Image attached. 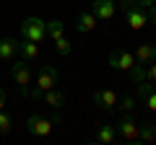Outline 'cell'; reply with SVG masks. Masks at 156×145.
<instances>
[{
    "instance_id": "obj_1",
    "label": "cell",
    "mask_w": 156,
    "mask_h": 145,
    "mask_svg": "<svg viewBox=\"0 0 156 145\" xmlns=\"http://www.w3.org/2000/svg\"><path fill=\"white\" fill-rule=\"evenodd\" d=\"M120 8L125 13V21L133 31H140V29L148 26V8L138 5L135 0H120Z\"/></svg>"
},
{
    "instance_id": "obj_2",
    "label": "cell",
    "mask_w": 156,
    "mask_h": 145,
    "mask_svg": "<svg viewBox=\"0 0 156 145\" xmlns=\"http://www.w3.org/2000/svg\"><path fill=\"white\" fill-rule=\"evenodd\" d=\"M21 36L29 42H37V44H42V42L47 39V21H42L39 16H29L21 21Z\"/></svg>"
},
{
    "instance_id": "obj_3",
    "label": "cell",
    "mask_w": 156,
    "mask_h": 145,
    "mask_svg": "<svg viewBox=\"0 0 156 145\" xmlns=\"http://www.w3.org/2000/svg\"><path fill=\"white\" fill-rule=\"evenodd\" d=\"M11 75L13 80L18 83V91H21V96H31V67H29L26 60H13L11 65Z\"/></svg>"
},
{
    "instance_id": "obj_4",
    "label": "cell",
    "mask_w": 156,
    "mask_h": 145,
    "mask_svg": "<svg viewBox=\"0 0 156 145\" xmlns=\"http://www.w3.org/2000/svg\"><path fill=\"white\" fill-rule=\"evenodd\" d=\"M26 130H29V135H34V137H50V132H52V119L42 117V114H29Z\"/></svg>"
},
{
    "instance_id": "obj_5",
    "label": "cell",
    "mask_w": 156,
    "mask_h": 145,
    "mask_svg": "<svg viewBox=\"0 0 156 145\" xmlns=\"http://www.w3.org/2000/svg\"><path fill=\"white\" fill-rule=\"evenodd\" d=\"M115 130H117V135H120L125 143H130V145H138V143H140V137H138V124L133 122L130 114H125V117L115 124Z\"/></svg>"
},
{
    "instance_id": "obj_6",
    "label": "cell",
    "mask_w": 156,
    "mask_h": 145,
    "mask_svg": "<svg viewBox=\"0 0 156 145\" xmlns=\"http://www.w3.org/2000/svg\"><path fill=\"white\" fill-rule=\"evenodd\" d=\"M57 78H60V72H57V67H52V65H44L42 70L37 72V88H34V91H39V93H44V91L55 88V86H57Z\"/></svg>"
},
{
    "instance_id": "obj_7",
    "label": "cell",
    "mask_w": 156,
    "mask_h": 145,
    "mask_svg": "<svg viewBox=\"0 0 156 145\" xmlns=\"http://www.w3.org/2000/svg\"><path fill=\"white\" fill-rule=\"evenodd\" d=\"M135 55H130L128 49H112L109 52V67L112 70H133Z\"/></svg>"
},
{
    "instance_id": "obj_8",
    "label": "cell",
    "mask_w": 156,
    "mask_h": 145,
    "mask_svg": "<svg viewBox=\"0 0 156 145\" xmlns=\"http://www.w3.org/2000/svg\"><path fill=\"white\" fill-rule=\"evenodd\" d=\"M117 99H120V96L112 88H96L94 91V104L99 106V109H109V112L117 109Z\"/></svg>"
},
{
    "instance_id": "obj_9",
    "label": "cell",
    "mask_w": 156,
    "mask_h": 145,
    "mask_svg": "<svg viewBox=\"0 0 156 145\" xmlns=\"http://www.w3.org/2000/svg\"><path fill=\"white\" fill-rule=\"evenodd\" d=\"M117 11V3L115 0H94L91 3V13H94L99 21H109Z\"/></svg>"
},
{
    "instance_id": "obj_10",
    "label": "cell",
    "mask_w": 156,
    "mask_h": 145,
    "mask_svg": "<svg viewBox=\"0 0 156 145\" xmlns=\"http://www.w3.org/2000/svg\"><path fill=\"white\" fill-rule=\"evenodd\" d=\"M18 47H21L18 39H13V36H3V39H0V60H3V62H13L18 57Z\"/></svg>"
},
{
    "instance_id": "obj_11",
    "label": "cell",
    "mask_w": 156,
    "mask_h": 145,
    "mask_svg": "<svg viewBox=\"0 0 156 145\" xmlns=\"http://www.w3.org/2000/svg\"><path fill=\"white\" fill-rule=\"evenodd\" d=\"M96 21H99V18H96L91 11H81V13L76 16V31H78V34L94 31V29H96Z\"/></svg>"
},
{
    "instance_id": "obj_12",
    "label": "cell",
    "mask_w": 156,
    "mask_h": 145,
    "mask_svg": "<svg viewBox=\"0 0 156 145\" xmlns=\"http://www.w3.org/2000/svg\"><path fill=\"white\" fill-rule=\"evenodd\" d=\"M115 137H117V130H115V124H99V127L94 130V135H91V143L109 145Z\"/></svg>"
},
{
    "instance_id": "obj_13",
    "label": "cell",
    "mask_w": 156,
    "mask_h": 145,
    "mask_svg": "<svg viewBox=\"0 0 156 145\" xmlns=\"http://www.w3.org/2000/svg\"><path fill=\"white\" fill-rule=\"evenodd\" d=\"M138 86V96L143 99V104L148 106L151 112H156V86H151V80L146 83V80H140V83H135Z\"/></svg>"
},
{
    "instance_id": "obj_14",
    "label": "cell",
    "mask_w": 156,
    "mask_h": 145,
    "mask_svg": "<svg viewBox=\"0 0 156 145\" xmlns=\"http://www.w3.org/2000/svg\"><path fill=\"white\" fill-rule=\"evenodd\" d=\"M42 99H44V104L50 106L52 112H60L62 106H65V93H62V91H57V88H50V91H44V93H42Z\"/></svg>"
},
{
    "instance_id": "obj_15",
    "label": "cell",
    "mask_w": 156,
    "mask_h": 145,
    "mask_svg": "<svg viewBox=\"0 0 156 145\" xmlns=\"http://www.w3.org/2000/svg\"><path fill=\"white\" fill-rule=\"evenodd\" d=\"M156 60V47L154 44H140L138 49H135V62L138 65H148V62H154Z\"/></svg>"
},
{
    "instance_id": "obj_16",
    "label": "cell",
    "mask_w": 156,
    "mask_h": 145,
    "mask_svg": "<svg viewBox=\"0 0 156 145\" xmlns=\"http://www.w3.org/2000/svg\"><path fill=\"white\" fill-rule=\"evenodd\" d=\"M18 55H21L26 62L39 60V44H37V42H29V39H23V42H21V47H18Z\"/></svg>"
},
{
    "instance_id": "obj_17",
    "label": "cell",
    "mask_w": 156,
    "mask_h": 145,
    "mask_svg": "<svg viewBox=\"0 0 156 145\" xmlns=\"http://www.w3.org/2000/svg\"><path fill=\"white\" fill-rule=\"evenodd\" d=\"M138 137H140V143H156V124L154 122L138 124Z\"/></svg>"
},
{
    "instance_id": "obj_18",
    "label": "cell",
    "mask_w": 156,
    "mask_h": 145,
    "mask_svg": "<svg viewBox=\"0 0 156 145\" xmlns=\"http://www.w3.org/2000/svg\"><path fill=\"white\" fill-rule=\"evenodd\" d=\"M62 31H65V23H62L60 18H55V21H47V36H50L52 42H55V39H60V36H62Z\"/></svg>"
},
{
    "instance_id": "obj_19",
    "label": "cell",
    "mask_w": 156,
    "mask_h": 145,
    "mask_svg": "<svg viewBox=\"0 0 156 145\" xmlns=\"http://www.w3.org/2000/svg\"><path fill=\"white\" fill-rule=\"evenodd\" d=\"M117 109H120L122 114H133L135 99H133V96H122V99H117Z\"/></svg>"
},
{
    "instance_id": "obj_20",
    "label": "cell",
    "mask_w": 156,
    "mask_h": 145,
    "mask_svg": "<svg viewBox=\"0 0 156 145\" xmlns=\"http://www.w3.org/2000/svg\"><path fill=\"white\" fill-rule=\"evenodd\" d=\"M55 47H57V52H60V57H70V52H73V44L65 39V36L55 39Z\"/></svg>"
},
{
    "instance_id": "obj_21",
    "label": "cell",
    "mask_w": 156,
    "mask_h": 145,
    "mask_svg": "<svg viewBox=\"0 0 156 145\" xmlns=\"http://www.w3.org/2000/svg\"><path fill=\"white\" fill-rule=\"evenodd\" d=\"M11 132V117L5 114V109L0 112V135H8Z\"/></svg>"
},
{
    "instance_id": "obj_22",
    "label": "cell",
    "mask_w": 156,
    "mask_h": 145,
    "mask_svg": "<svg viewBox=\"0 0 156 145\" xmlns=\"http://www.w3.org/2000/svg\"><path fill=\"white\" fill-rule=\"evenodd\" d=\"M143 75H146V80L156 83V60H154V62H148V65L143 67Z\"/></svg>"
},
{
    "instance_id": "obj_23",
    "label": "cell",
    "mask_w": 156,
    "mask_h": 145,
    "mask_svg": "<svg viewBox=\"0 0 156 145\" xmlns=\"http://www.w3.org/2000/svg\"><path fill=\"white\" fill-rule=\"evenodd\" d=\"M148 23H154V26H156V3H154V5H148Z\"/></svg>"
},
{
    "instance_id": "obj_24",
    "label": "cell",
    "mask_w": 156,
    "mask_h": 145,
    "mask_svg": "<svg viewBox=\"0 0 156 145\" xmlns=\"http://www.w3.org/2000/svg\"><path fill=\"white\" fill-rule=\"evenodd\" d=\"M3 109H5V91L0 88V112H3Z\"/></svg>"
},
{
    "instance_id": "obj_25",
    "label": "cell",
    "mask_w": 156,
    "mask_h": 145,
    "mask_svg": "<svg viewBox=\"0 0 156 145\" xmlns=\"http://www.w3.org/2000/svg\"><path fill=\"white\" fill-rule=\"evenodd\" d=\"M135 3H138V5H143V8H148V5H154L156 0H135Z\"/></svg>"
},
{
    "instance_id": "obj_26",
    "label": "cell",
    "mask_w": 156,
    "mask_h": 145,
    "mask_svg": "<svg viewBox=\"0 0 156 145\" xmlns=\"http://www.w3.org/2000/svg\"><path fill=\"white\" fill-rule=\"evenodd\" d=\"M154 124H156V112H154Z\"/></svg>"
}]
</instances>
